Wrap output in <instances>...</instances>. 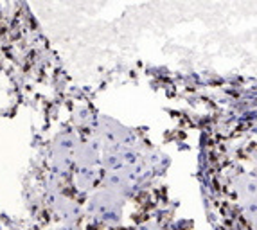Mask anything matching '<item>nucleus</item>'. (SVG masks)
<instances>
[{
    "mask_svg": "<svg viewBox=\"0 0 257 230\" xmlns=\"http://www.w3.org/2000/svg\"><path fill=\"white\" fill-rule=\"evenodd\" d=\"M117 205H120V200L113 192H99V194L90 198V201L86 205V212L99 216V214L106 212V210H110L111 207H117Z\"/></svg>",
    "mask_w": 257,
    "mask_h": 230,
    "instance_id": "nucleus-1",
    "label": "nucleus"
},
{
    "mask_svg": "<svg viewBox=\"0 0 257 230\" xmlns=\"http://www.w3.org/2000/svg\"><path fill=\"white\" fill-rule=\"evenodd\" d=\"M120 219H122V210H120V205H117V207H111L110 210H106V212H103V214H99V216L95 217V221L103 223V225H108V226L119 225Z\"/></svg>",
    "mask_w": 257,
    "mask_h": 230,
    "instance_id": "nucleus-2",
    "label": "nucleus"
},
{
    "mask_svg": "<svg viewBox=\"0 0 257 230\" xmlns=\"http://www.w3.org/2000/svg\"><path fill=\"white\" fill-rule=\"evenodd\" d=\"M92 180H94V175H92V171H81V175H79V189L86 191V189L90 187Z\"/></svg>",
    "mask_w": 257,
    "mask_h": 230,
    "instance_id": "nucleus-3",
    "label": "nucleus"
},
{
    "mask_svg": "<svg viewBox=\"0 0 257 230\" xmlns=\"http://www.w3.org/2000/svg\"><path fill=\"white\" fill-rule=\"evenodd\" d=\"M106 166L108 167H113V169H115V167H119L120 166L119 157H115V155H113V157H106Z\"/></svg>",
    "mask_w": 257,
    "mask_h": 230,
    "instance_id": "nucleus-4",
    "label": "nucleus"
}]
</instances>
